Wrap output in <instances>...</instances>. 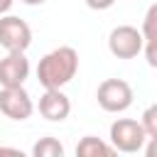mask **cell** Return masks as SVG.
Masks as SVG:
<instances>
[{
  "label": "cell",
  "instance_id": "obj_1",
  "mask_svg": "<svg viewBox=\"0 0 157 157\" xmlns=\"http://www.w3.org/2000/svg\"><path fill=\"white\" fill-rule=\"evenodd\" d=\"M78 71V52L74 47H56L37 64V81L44 88H64Z\"/></svg>",
  "mask_w": 157,
  "mask_h": 157
},
{
  "label": "cell",
  "instance_id": "obj_2",
  "mask_svg": "<svg viewBox=\"0 0 157 157\" xmlns=\"http://www.w3.org/2000/svg\"><path fill=\"white\" fill-rule=\"evenodd\" d=\"M150 137L145 135L140 120H132V118H118L110 123V145L115 152H125V155H132V152H140L145 147Z\"/></svg>",
  "mask_w": 157,
  "mask_h": 157
},
{
  "label": "cell",
  "instance_id": "obj_3",
  "mask_svg": "<svg viewBox=\"0 0 157 157\" xmlns=\"http://www.w3.org/2000/svg\"><path fill=\"white\" fill-rule=\"evenodd\" d=\"M96 98H98V105L105 110V113H123L132 105V86L123 78H105L98 83V91H96Z\"/></svg>",
  "mask_w": 157,
  "mask_h": 157
},
{
  "label": "cell",
  "instance_id": "obj_4",
  "mask_svg": "<svg viewBox=\"0 0 157 157\" xmlns=\"http://www.w3.org/2000/svg\"><path fill=\"white\" fill-rule=\"evenodd\" d=\"M32 44L29 25L17 15H0V47L5 52H27Z\"/></svg>",
  "mask_w": 157,
  "mask_h": 157
},
{
  "label": "cell",
  "instance_id": "obj_5",
  "mask_svg": "<svg viewBox=\"0 0 157 157\" xmlns=\"http://www.w3.org/2000/svg\"><path fill=\"white\" fill-rule=\"evenodd\" d=\"M108 49L118 59H135L142 54V34L132 25H118L108 34Z\"/></svg>",
  "mask_w": 157,
  "mask_h": 157
},
{
  "label": "cell",
  "instance_id": "obj_6",
  "mask_svg": "<svg viewBox=\"0 0 157 157\" xmlns=\"http://www.w3.org/2000/svg\"><path fill=\"white\" fill-rule=\"evenodd\" d=\"M0 113L10 120H27L34 113L32 96L25 86H2L0 88Z\"/></svg>",
  "mask_w": 157,
  "mask_h": 157
},
{
  "label": "cell",
  "instance_id": "obj_7",
  "mask_svg": "<svg viewBox=\"0 0 157 157\" xmlns=\"http://www.w3.org/2000/svg\"><path fill=\"white\" fill-rule=\"evenodd\" d=\"M71 113V101L61 88H44L39 96V115L49 123H61Z\"/></svg>",
  "mask_w": 157,
  "mask_h": 157
},
{
  "label": "cell",
  "instance_id": "obj_8",
  "mask_svg": "<svg viewBox=\"0 0 157 157\" xmlns=\"http://www.w3.org/2000/svg\"><path fill=\"white\" fill-rule=\"evenodd\" d=\"M29 76V59L25 52H7L0 59V86H25Z\"/></svg>",
  "mask_w": 157,
  "mask_h": 157
},
{
  "label": "cell",
  "instance_id": "obj_9",
  "mask_svg": "<svg viewBox=\"0 0 157 157\" xmlns=\"http://www.w3.org/2000/svg\"><path fill=\"white\" fill-rule=\"evenodd\" d=\"M142 52L150 66H157V5H150L145 20H142Z\"/></svg>",
  "mask_w": 157,
  "mask_h": 157
},
{
  "label": "cell",
  "instance_id": "obj_10",
  "mask_svg": "<svg viewBox=\"0 0 157 157\" xmlns=\"http://www.w3.org/2000/svg\"><path fill=\"white\" fill-rule=\"evenodd\" d=\"M113 155H115L113 145L103 142L96 135H86L76 145V157H113Z\"/></svg>",
  "mask_w": 157,
  "mask_h": 157
},
{
  "label": "cell",
  "instance_id": "obj_11",
  "mask_svg": "<svg viewBox=\"0 0 157 157\" xmlns=\"http://www.w3.org/2000/svg\"><path fill=\"white\" fill-rule=\"evenodd\" d=\"M34 157H64V145L56 137H39L32 147Z\"/></svg>",
  "mask_w": 157,
  "mask_h": 157
},
{
  "label": "cell",
  "instance_id": "obj_12",
  "mask_svg": "<svg viewBox=\"0 0 157 157\" xmlns=\"http://www.w3.org/2000/svg\"><path fill=\"white\" fill-rule=\"evenodd\" d=\"M140 125H142V130H145L147 137H155L157 140V105L155 103L150 108H145V113L140 118Z\"/></svg>",
  "mask_w": 157,
  "mask_h": 157
},
{
  "label": "cell",
  "instance_id": "obj_13",
  "mask_svg": "<svg viewBox=\"0 0 157 157\" xmlns=\"http://www.w3.org/2000/svg\"><path fill=\"white\" fill-rule=\"evenodd\" d=\"M86 5L91 7V10H108V7H113L115 5V0H86Z\"/></svg>",
  "mask_w": 157,
  "mask_h": 157
},
{
  "label": "cell",
  "instance_id": "obj_14",
  "mask_svg": "<svg viewBox=\"0 0 157 157\" xmlns=\"http://www.w3.org/2000/svg\"><path fill=\"white\" fill-rule=\"evenodd\" d=\"M0 155H15V157H22L20 150H15V147H5V145H0Z\"/></svg>",
  "mask_w": 157,
  "mask_h": 157
},
{
  "label": "cell",
  "instance_id": "obj_15",
  "mask_svg": "<svg viewBox=\"0 0 157 157\" xmlns=\"http://www.w3.org/2000/svg\"><path fill=\"white\" fill-rule=\"evenodd\" d=\"M10 7H12V0H0V15L10 12Z\"/></svg>",
  "mask_w": 157,
  "mask_h": 157
},
{
  "label": "cell",
  "instance_id": "obj_16",
  "mask_svg": "<svg viewBox=\"0 0 157 157\" xmlns=\"http://www.w3.org/2000/svg\"><path fill=\"white\" fill-rule=\"evenodd\" d=\"M20 2H25V5H44L47 0H20Z\"/></svg>",
  "mask_w": 157,
  "mask_h": 157
}]
</instances>
